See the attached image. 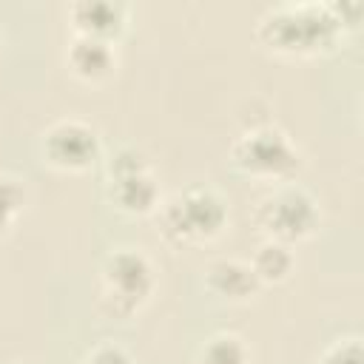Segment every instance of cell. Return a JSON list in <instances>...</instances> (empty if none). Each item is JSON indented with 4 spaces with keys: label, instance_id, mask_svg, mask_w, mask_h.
<instances>
[{
    "label": "cell",
    "instance_id": "6da1fadb",
    "mask_svg": "<svg viewBox=\"0 0 364 364\" xmlns=\"http://www.w3.org/2000/svg\"><path fill=\"white\" fill-rule=\"evenodd\" d=\"M168 225L179 236H199V233H213L222 225V205L208 196V193H185L171 210H168Z\"/></svg>",
    "mask_w": 364,
    "mask_h": 364
},
{
    "label": "cell",
    "instance_id": "7a4b0ae2",
    "mask_svg": "<svg viewBox=\"0 0 364 364\" xmlns=\"http://www.w3.org/2000/svg\"><path fill=\"white\" fill-rule=\"evenodd\" d=\"M108 282H111L114 299H119L128 307H134L136 299L145 296L148 287H151L148 262L139 253H117L111 259V264H108Z\"/></svg>",
    "mask_w": 364,
    "mask_h": 364
},
{
    "label": "cell",
    "instance_id": "3957f363",
    "mask_svg": "<svg viewBox=\"0 0 364 364\" xmlns=\"http://www.w3.org/2000/svg\"><path fill=\"white\" fill-rule=\"evenodd\" d=\"M239 159L253 168V171H267V173H279V171H287L296 165V156L290 154L287 142L279 136V134H270V131H262V134H253L242 148H239Z\"/></svg>",
    "mask_w": 364,
    "mask_h": 364
},
{
    "label": "cell",
    "instance_id": "277c9868",
    "mask_svg": "<svg viewBox=\"0 0 364 364\" xmlns=\"http://www.w3.org/2000/svg\"><path fill=\"white\" fill-rule=\"evenodd\" d=\"M316 222V210H313V202L301 193H282L276 202H270L267 208V228L276 230L279 236H301L313 228Z\"/></svg>",
    "mask_w": 364,
    "mask_h": 364
},
{
    "label": "cell",
    "instance_id": "5b68a950",
    "mask_svg": "<svg viewBox=\"0 0 364 364\" xmlns=\"http://www.w3.org/2000/svg\"><path fill=\"white\" fill-rule=\"evenodd\" d=\"M97 151V139L85 125L63 122L48 134V156L60 165H85Z\"/></svg>",
    "mask_w": 364,
    "mask_h": 364
},
{
    "label": "cell",
    "instance_id": "8992f818",
    "mask_svg": "<svg viewBox=\"0 0 364 364\" xmlns=\"http://www.w3.org/2000/svg\"><path fill=\"white\" fill-rule=\"evenodd\" d=\"M117 199H119L125 208L145 210V208H151V202H154V185H151V179H148L142 171L117 176Z\"/></svg>",
    "mask_w": 364,
    "mask_h": 364
},
{
    "label": "cell",
    "instance_id": "52a82bcc",
    "mask_svg": "<svg viewBox=\"0 0 364 364\" xmlns=\"http://www.w3.org/2000/svg\"><path fill=\"white\" fill-rule=\"evenodd\" d=\"M210 282L216 290H222L228 296H242V293L253 290V270H247L245 264H236V262H222L210 270Z\"/></svg>",
    "mask_w": 364,
    "mask_h": 364
},
{
    "label": "cell",
    "instance_id": "ba28073f",
    "mask_svg": "<svg viewBox=\"0 0 364 364\" xmlns=\"http://www.w3.org/2000/svg\"><path fill=\"white\" fill-rule=\"evenodd\" d=\"M74 65L82 71V74H100L108 68V48L94 40V37H85L74 46V54H71Z\"/></svg>",
    "mask_w": 364,
    "mask_h": 364
},
{
    "label": "cell",
    "instance_id": "9c48e42d",
    "mask_svg": "<svg viewBox=\"0 0 364 364\" xmlns=\"http://www.w3.org/2000/svg\"><path fill=\"white\" fill-rule=\"evenodd\" d=\"M77 14L85 20L82 26H88L94 31L117 28V9H111L108 3H85V6L77 9Z\"/></svg>",
    "mask_w": 364,
    "mask_h": 364
},
{
    "label": "cell",
    "instance_id": "30bf717a",
    "mask_svg": "<svg viewBox=\"0 0 364 364\" xmlns=\"http://www.w3.org/2000/svg\"><path fill=\"white\" fill-rule=\"evenodd\" d=\"M245 350L236 338H216L205 350V364H242Z\"/></svg>",
    "mask_w": 364,
    "mask_h": 364
},
{
    "label": "cell",
    "instance_id": "8fae6325",
    "mask_svg": "<svg viewBox=\"0 0 364 364\" xmlns=\"http://www.w3.org/2000/svg\"><path fill=\"white\" fill-rule=\"evenodd\" d=\"M290 267V256L282 247H262L259 259H256V273L262 276H284Z\"/></svg>",
    "mask_w": 364,
    "mask_h": 364
},
{
    "label": "cell",
    "instance_id": "7c38bea8",
    "mask_svg": "<svg viewBox=\"0 0 364 364\" xmlns=\"http://www.w3.org/2000/svg\"><path fill=\"white\" fill-rule=\"evenodd\" d=\"M23 193L11 179H0V228L14 216V210L20 208Z\"/></svg>",
    "mask_w": 364,
    "mask_h": 364
},
{
    "label": "cell",
    "instance_id": "4fadbf2b",
    "mask_svg": "<svg viewBox=\"0 0 364 364\" xmlns=\"http://www.w3.org/2000/svg\"><path fill=\"white\" fill-rule=\"evenodd\" d=\"M327 364H361V350H358V344L338 347V350L327 358Z\"/></svg>",
    "mask_w": 364,
    "mask_h": 364
},
{
    "label": "cell",
    "instance_id": "5bb4252c",
    "mask_svg": "<svg viewBox=\"0 0 364 364\" xmlns=\"http://www.w3.org/2000/svg\"><path fill=\"white\" fill-rule=\"evenodd\" d=\"M88 364H128V361H125V355H122L117 347H102V350H97V353L91 355Z\"/></svg>",
    "mask_w": 364,
    "mask_h": 364
}]
</instances>
